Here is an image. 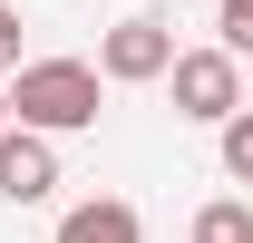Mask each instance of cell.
<instances>
[{
  "instance_id": "obj_5",
  "label": "cell",
  "mask_w": 253,
  "mask_h": 243,
  "mask_svg": "<svg viewBox=\"0 0 253 243\" xmlns=\"http://www.w3.org/2000/svg\"><path fill=\"white\" fill-rule=\"evenodd\" d=\"M59 243H146V224H136V204L97 195V204H68L59 214Z\"/></svg>"
},
{
  "instance_id": "obj_2",
  "label": "cell",
  "mask_w": 253,
  "mask_h": 243,
  "mask_svg": "<svg viewBox=\"0 0 253 243\" xmlns=\"http://www.w3.org/2000/svg\"><path fill=\"white\" fill-rule=\"evenodd\" d=\"M166 88H175V117H195V126H224L234 107H244V59H234V49H175Z\"/></svg>"
},
{
  "instance_id": "obj_4",
  "label": "cell",
  "mask_w": 253,
  "mask_h": 243,
  "mask_svg": "<svg viewBox=\"0 0 253 243\" xmlns=\"http://www.w3.org/2000/svg\"><path fill=\"white\" fill-rule=\"evenodd\" d=\"M0 195H10V204H49V195H59V146L30 136V126H10V136H0Z\"/></svg>"
},
{
  "instance_id": "obj_1",
  "label": "cell",
  "mask_w": 253,
  "mask_h": 243,
  "mask_svg": "<svg viewBox=\"0 0 253 243\" xmlns=\"http://www.w3.org/2000/svg\"><path fill=\"white\" fill-rule=\"evenodd\" d=\"M97 78L88 59H20V78H10V117L30 126V136H78V126H97Z\"/></svg>"
},
{
  "instance_id": "obj_8",
  "label": "cell",
  "mask_w": 253,
  "mask_h": 243,
  "mask_svg": "<svg viewBox=\"0 0 253 243\" xmlns=\"http://www.w3.org/2000/svg\"><path fill=\"white\" fill-rule=\"evenodd\" d=\"M214 49H234V59H253V0H224V20H214Z\"/></svg>"
},
{
  "instance_id": "obj_9",
  "label": "cell",
  "mask_w": 253,
  "mask_h": 243,
  "mask_svg": "<svg viewBox=\"0 0 253 243\" xmlns=\"http://www.w3.org/2000/svg\"><path fill=\"white\" fill-rule=\"evenodd\" d=\"M0 78H20V10L0 0Z\"/></svg>"
},
{
  "instance_id": "obj_3",
  "label": "cell",
  "mask_w": 253,
  "mask_h": 243,
  "mask_svg": "<svg viewBox=\"0 0 253 243\" xmlns=\"http://www.w3.org/2000/svg\"><path fill=\"white\" fill-rule=\"evenodd\" d=\"M166 68H175V30H166L156 10H136V20H117V30L97 39V78L107 88H156Z\"/></svg>"
},
{
  "instance_id": "obj_10",
  "label": "cell",
  "mask_w": 253,
  "mask_h": 243,
  "mask_svg": "<svg viewBox=\"0 0 253 243\" xmlns=\"http://www.w3.org/2000/svg\"><path fill=\"white\" fill-rule=\"evenodd\" d=\"M10 126H20V117H10V88H0V136H10Z\"/></svg>"
},
{
  "instance_id": "obj_6",
  "label": "cell",
  "mask_w": 253,
  "mask_h": 243,
  "mask_svg": "<svg viewBox=\"0 0 253 243\" xmlns=\"http://www.w3.org/2000/svg\"><path fill=\"white\" fill-rule=\"evenodd\" d=\"M195 243H253V204H244V195L205 204V214H195Z\"/></svg>"
},
{
  "instance_id": "obj_7",
  "label": "cell",
  "mask_w": 253,
  "mask_h": 243,
  "mask_svg": "<svg viewBox=\"0 0 253 243\" xmlns=\"http://www.w3.org/2000/svg\"><path fill=\"white\" fill-rule=\"evenodd\" d=\"M224 175L253 185V107H234V117H224Z\"/></svg>"
}]
</instances>
